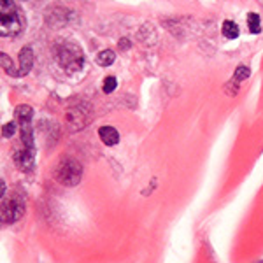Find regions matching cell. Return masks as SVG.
I'll list each match as a JSON object with an SVG mask.
<instances>
[{"mask_svg":"<svg viewBox=\"0 0 263 263\" xmlns=\"http://www.w3.org/2000/svg\"><path fill=\"white\" fill-rule=\"evenodd\" d=\"M116 77H113V76H109V77H105L104 79V86H102V90H104L105 93H113L114 90H116Z\"/></svg>","mask_w":263,"mask_h":263,"instance_id":"7c38bea8","label":"cell"},{"mask_svg":"<svg viewBox=\"0 0 263 263\" xmlns=\"http://www.w3.org/2000/svg\"><path fill=\"white\" fill-rule=\"evenodd\" d=\"M14 163L23 172H32L35 167V151L25 149V147H21L19 151H14Z\"/></svg>","mask_w":263,"mask_h":263,"instance_id":"5b68a950","label":"cell"},{"mask_svg":"<svg viewBox=\"0 0 263 263\" xmlns=\"http://www.w3.org/2000/svg\"><path fill=\"white\" fill-rule=\"evenodd\" d=\"M0 35L16 37L25 30V16L23 11L14 2L2 0L0 4Z\"/></svg>","mask_w":263,"mask_h":263,"instance_id":"6da1fadb","label":"cell"},{"mask_svg":"<svg viewBox=\"0 0 263 263\" xmlns=\"http://www.w3.org/2000/svg\"><path fill=\"white\" fill-rule=\"evenodd\" d=\"M248 76H249V69H248V67H244V65H240V67H237V71H235V76H233V79H235L237 83H240V81H244Z\"/></svg>","mask_w":263,"mask_h":263,"instance_id":"5bb4252c","label":"cell"},{"mask_svg":"<svg viewBox=\"0 0 263 263\" xmlns=\"http://www.w3.org/2000/svg\"><path fill=\"white\" fill-rule=\"evenodd\" d=\"M260 263H263V261H260Z\"/></svg>","mask_w":263,"mask_h":263,"instance_id":"2e32d148","label":"cell"},{"mask_svg":"<svg viewBox=\"0 0 263 263\" xmlns=\"http://www.w3.org/2000/svg\"><path fill=\"white\" fill-rule=\"evenodd\" d=\"M221 32H223V35L227 37V39H237L239 34H240L239 25H237L235 21H232V19H227V21H223Z\"/></svg>","mask_w":263,"mask_h":263,"instance_id":"ba28073f","label":"cell"},{"mask_svg":"<svg viewBox=\"0 0 263 263\" xmlns=\"http://www.w3.org/2000/svg\"><path fill=\"white\" fill-rule=\"evenodd\" d=\"M83 176V165L74 158H61L55 168V178L63 186H76Z\"/></svg>","mask_w":263,"mask_h":263,"instance_id":"3957f363","label":"cell"},{"mask_svg":"<svg viewBox=\"0 0 263 263\" xmlns=\"http://www.w3.org/2000/svg\"><path fill=\"white\" fill-rule=\"evenodd\" d=\"M0 58H2V69H4V71H6L7 74H11V76H18V72H16L14 67H12L11 58L6 55V53H2V55H0Z\"/></svg>","mask_w":263,"mask_h":263,"instance_id":"8fae6325","label":"cell"},{"mask_svg":"<svg viewBox=\"0 0 263 263\" xmlns=\"http://www.w3.org/2000/svg\"><path fill=\"white\" fill-rule=\"evenodd\" d=\"M248 25H249V30H251V34H260L261 21H260V16H258L256 12H249V14H248Z\"/></svg>","mask_w":263,"mask_h":263,"instance_id":"30bf717a","label":"cell"},{"mask_svg":"<svg viewBox=\"0 0 263 263\" xmlns=\"http://www.w3.org/2000/svg\"><path fill=\"white\" fill-rule=\"evenodd\" d=\"M121 48H123V49H128V40H126V39H121Z\"/></svg>","mask_w":263,"mask_h":263,"instance_id":"9a60e30c","label":"cell"},{"mask_svg":"<svg viewBox=\"0 0 263 263\" xmlns=\"http://www.w3.org/2000/svg\"><path fill=\"white\" fill-rule=\"evenodd\" d=\"M98 137H100V141L104 142L105 146H114V144L120 142V134H118V130L109 125L98 128Z\"/></svg>","mask_w":263,"mask_h":263,"instance_id":"52a82bcc","label":"cell"},{"mask_svg":"<svg viewBox=\"0 0 263 263\" xmlns=\"http://www.w3.org/2000/svg\"><path fill=\"white\" fill-rule=\"evenodd\" d=\"M23 214H25V204L18 195L2 200V223L4 225L16 223L18 220H21Z\"/></svg>","mask_w":263,"mask_h":263,"instance_id":"277c9868","label":"cell"},{"mask_svg":"<svg viewBox=\"0 0 263 263\" xmlns=\"http://www.w3.org/2000/svg\"><path fill=\"white\" fill-rule=\"evenodd\" d=\"M95 60L100 67H109V65H113L114 60H116V53H114L113 49H104V51L98 53Z\"/></svg>","mask_w":263,"mask_h":263,"instance_id":"9c48e42d","label":"cell"},{"mask_svg":"<svg viewBox=\"0 0 263 263\" xmlns=\"http://www.w3.org/2000/svg\"><path fill=\"white\" fill-rule=\"evenodd\" d=\"M56 56H58L60 65L69 74L79 72L81 69H83L84 55H83V49L77 46V44H74V42H63V44H60Z\"/></svg>","mask_w":263,"mask_h":263,"instance_id":"7a4b0ae2","label":"cell"},{"mask_svg":"<svg viewBox=\"0 0 263 263\" xmlns=\"http://www.w3.org/2000/svg\"><path fill=\"white\" fill-rule=\"evenodd\" d=\"M19 58V69H18V76H25V74L30 72L32 65H34V51L30 48H23L18 55Z\"/></svg>","mask_w":263,"mask_h":263,"instance_id":"8992f818","label":"cell"},{"mask_svg":"<svg viewBox=\"0 0 263 263\" xmlns=\"http://www.w3.org/2000/svg\"><path fill=\"white\" fill-rule=\"evenodd\" d=\"M14 134H16V123L14 121H9V123H6V125L2 126V135L6 139L12 137Z\"/></svg>","mask_w":263,"mask_h":263,"instance_id":"4fadbf2b","label":"cell"}]
</instances>
